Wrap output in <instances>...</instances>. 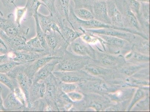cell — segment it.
Wrapping results in <instances>:
<instances>
[{
  "label": "cell",
  "mask_w": 150,
  "mask_h": 112,
  "mask_svg": "<svg viewBox=\"0 0 150 112\" xmlns=\"http://www.w3.org/2000/svg\"><path fill=\"white\" fill-rule=\"evenodd\" d=\"M15 17L13 13L8 15L6 21L1 24V29L10 37H22L25 38L29 30V28L26 26H19L16 23Z\"/></svg>",
  "instance_id": "1"
},
{
  "label": "cell",
  "mask_w": 150,
  "mask_h": 112,
  "mask_svg": "<svg viewBox=\"0 0 150 112\" xmlns=\"http://www.w3.org/2000/svg\"><path fill=\"white\" fill-rule=\"evenodd\" d=\"M46 40L52 55L61 58L63 50L68 43L62 35L57 31H52L46 34Z\"/></svg>",
  "instance_id": "2"
},
{
  "label": "cell",
  "mask_w": 150,
  "mask_h": 112,
  "mask_svg": "<svg viewBox=\"0 0 150 112\" xmlns=\"http://www.w3.org/2000/svg\"><path fill=\"white\" fill-rule=\"evenodd\" d=\"M46 85L44 98L47 104H56V101L61 91L59 87V80L51 74L44 80Z\"/></svg>",
  "instance_id": "3"
},
{
  "label": "cell",
  "mask_w": 150,
  "mask_h": 112,
  "mask_svg": "<svg viewBox=\"0 0 150 112\" xmlns=\"http://www.w3.org/2000/svg\"><path fill=\"white\" fill-rule=\"evenodd\" d=\"M123 18L125 27L126 26L140 29V24L134 13L129 9L126 0H115Z\"/></svg>",
  "instance_id": "4"
},
{
  "label": "cell",
  "mask_w": 150,
  "mask_h": 112,
  "mask_svg": "<svg viewBox=\"0 0 150 112\" xmlns=\"http://www.w3.org/2000/svg\"><path fill=\"white\" fill-rule=\"evenodd\" d=\"M6 54L12 60L22 65L33 62L45 56L51 55L47 52L38 53L27 51H8Z\"/></svg>",
  "instance_id": "5"
},
{
  "label": "cell",
  "mask_w": 150,
  "mask_h": 112,
  "mask_svg": "<svg viewBox=\"0 0 150 112\" xmlns=\"http://www.w3.org/2000/svg\"><path fill=\"white\" fill-rule=\"evenodd\" d=\"M0 38L4 43L8 51H27L25 38L10 37L7 35L1 28L0 29Z\"/></svg>",
  "instance_id": "6"
},
{
  "label": "cell",
  "mask_w": 150,
  "mask_h": 112,
  "mask_svg": "<svg viewBox=\"0 0 150 112\" xmlns=\"http://www.w3.org/2000/svg\"><path fill=\"white\" fill-rule=\"evenodd\" d=\"M56 56L48 55L35 60L33 62L23 64L24 70L27 76L33 80L35 73L38 72L42 67L47 62L53 60L57 58H61Z\"/></svg>",
  "instance_id": "7"
},
{
  "label": "cell",
  "mask_w": 150,
  "mask_h": 112,
  "mask_svg": "<svg viewBox=\"0 0 150 112\" xmlns=\"http://www.w3.org/2000/svg\"><path fill=\"white\" fill-rule=\"evenodd\" d=\"M92 9L94 19L105 24L112 25L108 16L106 1H95L93 3Z\"/></svg>",
  "instance_id": "8"
},
{
  "label": "cell",
  "mask_w": 150,
  "mask_h": 112,
  "mask_svg": "<svg viewBox=\"0 0 150 112\" xmlns=\"http://www.w3.org/2000/svg\"><path fill=\"white\" fill-rule=\"evenodd\" d=\"M109 17L113 26L119 28L125 27L122 15L118 9L115 0L106 1Z\"/></svg>",
  "instance_id": "9"
},
{
  "label": "cell",
  "mask_w": 150,
  "mask_h": 112,
  "mask_svg": "<svg viewBox=\"0 0 150 112\" xmlns=\"http://www.w3.org/2000/svg\"><path fill=\"white\" fill-rule=\"evenodd\" d=\"M70 1L71 0H54V9L58 17V26L68 21Z\"/></svg>",
  "instance_id": "10"
},
{
  "label": "cell",
  "mask_w": 150,
  "mask_h": 112,
  "mask_svg": "<svg viewBox=\"0 0 150 112\" xmlns=\"http://www.w3.org/2000/svg\"><path fill=\"white\" fill-rule=\"evenodd\" d=\"M37 15L39 24L45 34L54 31H57L61 34L56 20L52 13H50L48 16H45L38 13Z\"/></svg>",
  "instance_id": "11"
},
{
  "label": "cell",
  "mask_w": 150,
  "mask_h": 112,
  "mask_svg": "<svg viewBox=\"0 0 150 112\" xmlns=\"http://www.w3.org/2000/svg\"><path fill=\"white\" fill-rule=\"evenodd\" d=\"M45 91L46 85L44 81L33 83L30 89V104L25 108L29 109L33 102L43 99Z\"/></svg>",
  "instance_id": "12"
},
{
  "label": "cell",
  "mask_w": 150,
  "mask_h": 112,
  "mask_svg": "<svg viewBox=\"0 0 150 112\" xmlns=\"http://www.w3.org/2000/svg\"><path fill=\"white\" fill-rule=\"evenodd\" d=\"M60 59L57 58L53 60L42 67L35 73L33 80V83L44 81L46 78L52 73L56 66L59 62Z\"/></svg>",
  "instance_id": "13"
},
{
  "label": "cell",
  "mask_w": 150,
  "mask_h": 112,
  "mask_svg": "<svg viewBox=\"0 0 150 112\" xmlns=\"http://www.w3.org/2000/svg\"><path fill=\"white\" fill-rule=\"evenodd\" d=\"M4 106L8 111L15 110H24V106L16 98L13 91H11L3 102Z\"/></svg>",
  "instance_id": "14"
},
{
  "label": "cell",
  "mask_w": 150,
  "mask_h": 112,
  "mask_svg": "<svg viewBox=\"0 0 150 112\" xmlns=\"http://www.w3.org/2000/svg\"><path fill=\"white\" fill-rule=\"evenodd\" d=\"M42 5L47 8L46 5L40 0H27L25 6L27 10L26 19L28 20L35 15L37 14L38 9Z\"/></svg>",
  "instance_id": "15"
},
{
  "label": "cell",
  "mask_w": 150,
  "mask_h": 112,
  "mask_svg": "<svg viewBox=\"0 0 150 112\" xmlns=\"http://www.w3.org/2000/svg\"><path fill=\"white\" fill-rule=\"evenodd\" d=\"M60 31L63 38L68 43L73 41L79 36V33L68 27L65 24L59 26Z\"/></svg>",
  "instance_id": "16"
},
{
  "label": "cell",
  "mask_w": 150,
  "mask_h": 112,
  "mask_svg": "<svg viewBox=\"0 0 150 112\" xmlns=\"http://www.w3.org/2000/svg\"><path fill=\"white\" fill-rule=\"evenodd\" d=\"M110 28H110V29H109V28H103L99 29L88 30V31L101 35H111L114 37H120L123 38H129L132 36V35L129 33L117 31V30H116Z\"/></svg>",
  "instance_id": "17"
},
{
  "label": "cell",
  "mask_w": 150,
  "mask_h": 112,
  "mask_svg": "<svg viewBox=\"0 0 150 112\" xmlns=\"http://www.w3.org/2000/svg\"><path fill=\"white\" fill-rule=\"evenodd\" d=\"M35 18V24H36V31L38 39L40 41L42 45L43 48L45 49L46 52H47L51 55L50 50V49L46 42V34H45L42 30L39 24V20H38V15H35L33 17Z\"/></svg>",
  "instance_id": "18"
},
{
  "label": "cell",
  "mask_w": 150,
  "mask_h": 112,
  "mask_svg": "<svg viewBox=\"0 0 150 112\" xmlns=\"http://www.w3.org/2000/svg\"><path fill=\"white\" fill-rule=\"evenodd\" d=\"M140 3L141 8L138 20L140 24L144 23H147L149 25L150 21L149 3L143 2H140Z\"/></svg>",
  "instance_id": "19"
},
{
  "label": "cell",
  "mask_w": 150,
  "mask_h": 112,
  "mask_svg": "<svg viewBox=\"0 0 150 112\" xmlns=\"http://www.w3.org/2000/svg\"><path fill=\"white\" fill-rule=\"evenodd\" d=\"M26 44L28 51L38 53H48L45 50L36 36L27 42Z\"/></svg>",
  "instance_id": "20"
},
{
  "label": "cell",
  "mask_w": 150,
  "mask_h": 112,
  "mask_svg": "<svg viewBox=\"0 0 150 112\" xmlns=\"http://www.w3.org/2000/svg\"><path fill=\"white\" fill-rule=\"evenodd\" d=\"M74 12L76 16L80 20L88 21L94 19L92 10L88 8L83 7L77 9H74Z\"/></svg>",
  "instance_id": "21"
},
{
  "label": "cell",
  "mask_w": 150,
  "mask_h": 112,
  "mask_svg": "<svg viewBox=\"0 0 150 112\" xmlns=\"http://www.w3.org/2000/svg\"><path fill=\"white\" fill-rule=\"evenodd\" d=\"M0 82L8 87L11 91L18 86L16 79L10 77L6 74L0 73Z\"/></svg>",
  "instance_id": "22"
},
{
  "label": "cell",
  "mask_w": 150,
  "mask_h": 112,
  "mask_svg": "<svg viewBox=\"0 0 150 112\" xmlns=\"http://www.w3.org/2000/svg\"><path fill=\"white\" fill-rule=\"evenodd\" d=\"M20 63L10 60L0 64V73L7 74L13 70L18 65H21Z\"/></svg>",
  "instance_id": "23"
},
{
  "label": "cell",
  "mask_w": 150,
  "mask_h": 112,
  "mask_svg": "<svg viewBox=\"0 0 150 112\" xmlns=\"http://www.w3.org/2000/svg\"><path fill=\"white\" fill-rule=\"evenodd\" d=\"M102 38L108 43L114 45L121 47L123 46L125 44V40L116 37L104 35H102Z\"/></svg>",
  "instance_id": "24"
},
{
  "label": "cell",
  "mask_w": 150,
  "mask_h": 112,
  "mask_svg": "<svg viewBox=\"0 0 150 112\" xmlns=\"http://www.w3.org/2000/svg\"><path fill=\"white\" fill-rule=\"evenodd\" d=\"M16 8V14H15V21L17 25L19 26L21 25V21L22 20L25 16L26 13V9L25 7H18L14 5Z\"/></svg>",
  "instance_id": "25"
},
{
  "label": "cell",
  "mask_w": 150,
  "mask_h": 112,
  "mask_svg": "<svg viewBox=\"0 0 150 112\" xmlns=\"http://www.w3.org/2000/svg\"><path fill=\"white\" fill-rule=\"evenodd\" d=\"M126 1L129 9L134 13L138 18L139 15L141 3L136 0H126Z\"/></svg>",
  "instance_id": "26"
},
{
  "label": "cell",
  "mask_w": 150,
  "mask_h": 112,
  "mask_svg": "<svg viewBox=\"0 0 150 112\" xmlns=\"http://www.w3.org/2000/svg\"><path fill=\"white\" fill-rule=\"evenodd\" d=\"M59 87L61 91L65 94L75 91L77 89V86L72 83H68L59 82Z\"/></svg>",
  "instance_id": "27"
},
{
  "label": "cell",
  "mask_w": 150,
  "mask_h": 112,
  "mask_svg": "<svg viewBox=\"0 0 150 112\" xmlns=\"http://www.w3.org/2000/svg\"><path fill=\"white\" fill-rule=\"evenodd\" d=\"M42 2L45 4L47 7L50 13H52L54 16V18L56 20L57 24L58 23V17H57L56 12L54 9V0H40Z\"/></svg>",
  "instance_id": "28"
},
{
  "label": "cell",
  "mask_w": 150,
  "mask_h": 112,
  "mask_svg": "<svg viewBox=\"0 0 150 112\" xmlns=\"http://www.w3.org/2000/svg\"><path fill=\"white\" fill-rule=\"evenodd\" d=\"M15 94V96L22 103L24 106H25V96L24 93H23L21 88L17 86L16 87L13 91Z\"/></svg>",
  "instance_id": "29"
},
{
  "label": "cell",
  "mask_w": 150,
  "mask_h": 112,
  "mask_svg": "<svg viewBox=\"0 0 150 112\" xmlns=\"http://www.w3.org/2000/svg\"><path fill=\"white\" fill-rule=\"evenodd\" d=\"M71 47L73 51L77 54H83L86 51L84 46L77 41L73 42L71 45Z\"/></svg>",
  "instance_id": "30"
},
{
  "label": "cell",
  "mask_w": 150,
  "mask_h": 112,
  "mask_svg": "<svg viewBox=\"0 0 150 112\" xmlns=\"http://www.w3.org/2000/svg\"><path fill=\"white\" fill-rule=\"evenodd\" d=\"M68 96L69 99L73 101H77L80 100L82 98V95L79 93L72 91L68 94Z\"/></svg>",
  "instance_id": "31"
},
{
  "label": "cell",
  "mask_w": 150,
  "mask_h": 112,
  "mask_svg": "<svg viewBox=\"0 0 150 112\" xmlns=\"http://www.w3.org/2000/svg\"><path fill=\"white\" fill-rule=\"evenodd\" d=\"M74 3V9H80L84 7L83 1V0H73Z\"/></svg>",
  "instance_id": "32"
},
{
  "label": "cell",
  "mask_w": 150,
  "mask_h": 112,
  "mask_svg": "<svg viewBox=\"0 0 150 112\" xmlns=\"http://www.w3.org/2000/svg\"><path fill=\"white\" fill-rule=\"evenodd\" d=\"M2 91V87L0 86V111H8V110H6L4 106V102L2 99V96H1Z\"/></svg>",
  "instance_id": "33"
},
{
  "label": "cell",
  "mask_w": 150,
  "mask_h": 112,
  "mask_svg": "<svg viewBox=\"0 0 150 112\" xmlns=\"http://www.w3.org/2000/svg\"><path fill=\"white\" fill-rule=\"evenodd\" d=\"M10 60H12L8 57L6 54L0 56V64Z\"/></svg>",
  "instance_id": "34"
},
{
  "label": "cell",
  "mask_w": 150,
  "mask_h": 112,
  "mask_svg": "<svg viewBox=\"0 0 150 112\" xmlns=\"http://www.w3.org/2000/svg\"><path fill=\"white\" fill-rule=\"evenodd\" d=\"M8 50L6 46L0 43V53L5 54L7 53Z\"/></svg>",
  "instance_id": "35"
},
{
  "label": "cell",
  "mask_w": 150,
  "mask_h": 112,
  "mask_svg": "<svg viewBox=\"0 0 150 112\" xmlns=\"http://www.w3.org/2000/svg\"><path fill=\"white\" fill-rule=\"evenodd\" d=\"M15 0H1V1L3 4L4 6H7L8 5L13 4L15 5L14 2Z\"/></svg>",
  "instance_id": "36"
},
{
  "label": "cell",
  "mask_w": 150,
  "mask_h": 112,
  "mask_svg": "<svg viewBox=\"0 0 150 112\" xmlns=\"http://www.w3.org/2000/svg\"><path fill=\"white\" fill-rule=\"evenodd\" d=\"M82 39L83 40L88 42H91L92 41L93 39L91 36L88 35H83L81 36Z\"/></svg>",
  "instance_id": "37"
},
{
  "label": "cell",
  "mask_w": 150,
  "mask_h": 112,
  "mask_svg": "<svg viewBox=\"0 0 150 112\" xmlns=\"http://www.w3.org/2000/svg\"><path fill=\"white\" fill-rule=\"evenodd\" d=\"M6 21V18L4 17L3 13L0 11V24L5 23Z\"/></svg>",
  "instance_id": "38"
},
{
  "label": "cell",
  "mask_w": 150,
  "mask_h": 112,
  "mask_svg": "<svg viewBox=\"0 0 150 112\" xmlns=\"http://www.w3.org/2000/svg\"><path fill=\"white\" fill-rule=\"evenodd\" d=\"M90 70L92 72V73L94 74H99V72H98V71L97 69H93V68H92V69H90Z\"/></svg>",
  "instance_id": "39"
},
{
  "label": "cell",
  "mask_w": 150,
  "mask_h": 112,
  "mask_svg": "<svg viewBox=\"0 0 150 112\" xmlns=\"http://www.w3.org/2000/svg\"><path fill=\"white\" fill-rule=\"evenodd\" d=\"M140 2L147 3H150V0H136Z\"/></svg>",
  "instance_id": "40"
},
{
  "label": "cell",
  "mask_w": 150,
  "mask_h": 112,
  "mask_svg": "<svg viewBox=\"0 0 150 112\" xmlns=\"http://www.w3.org/2000/svg\"><path fill=\"white\" fill-rule=\"evenodd\" d=\"M1 28V24H0V29ZM0 43H1V44L4 45V46H5L4 43V42H3L2 40L1 39V38H0Z\"/></svg>",
  "instance_id": "41"
},
{
  "label": "cell",
  "mask_w": 150,
  "mask_h": 112,
  "mask_svg": "<svg viewBox=\"0 0 150 112\" xmlns=\"http://www.w3.org/2000/svg\"></svg>",
  "instance_id": "42"
}]
</instances>
